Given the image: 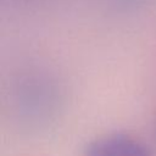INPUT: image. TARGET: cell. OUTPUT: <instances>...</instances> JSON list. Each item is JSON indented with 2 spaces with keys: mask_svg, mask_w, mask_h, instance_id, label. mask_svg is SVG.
Wrapping results in <instances>:
<instances>
[{
  "mask_svg": "<svg viewBox=\"0 0 156 156\" xmlns=\"http://www.w3.org/2000/svg\"><path fill=\"white\" fill-rule=\"evenodd\" d=\"M84 156H150L139 141L122 134L101 136L93 140L84 151Z\"/></svg>",
  "mask_w": 156,
  "mask_h": 156,
  "instance_id": "obj_1",
  "label": "cell"
}]
</instances>
